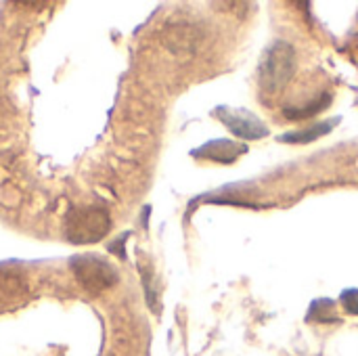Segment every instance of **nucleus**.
Here are the masks:
<instances>
[{
	"label": "nucleus",
	"instance_id": "5",
	"mask_svg": "<svg viewBox=\"0 0 358 356\" xmlns=\"http://www.w3.org/2000/svg\"><path fill=\"white\" fill-rule=\"evenodd\" d=\"M245 151H248V145H241V143H235V141H229V138H216V141H210L203 147L195 149L193 157L210 159V162H216V164H233Z\"/></svg>",
	"mask_w": 358,
	"mask_h": 356
},
{
	"label": "nucleus",
	"instance_id": "6",
	"mask_svg": "<svg viewBox=\"0 0 358 356\" xmlns=\"http://www.w3.org/2000/svg\"><path fill=\"white\" fill-rule=\"evenodd\" d=\"M27 285L19 271L6 266L0 269V306H13L17 300L25 298Z\"/></svg>",
	"mask_w": 358,
	"mask_h": 356
},
{
	"label": "nucleus",
	"instance_id": "2",
	"mask_svg": "<svg viewBox=\"0 0 358 356\" xmlns=\"http://www.w3.org/2000/svg\"><path fill=\"white\" fill-rule=\"evenodd\" d=\"M111 229V218L107 210L99 206L76 208L65 218V237L76 245L96 243L105 239Z\"/></svg>",
	"mask_w": 358,
	"mask_h": 356
},
{
	"label": "nucleus",
	"instance_id": "4",
	"mask_svg": "<svg viewBox=\"0 0 358 356\" xmlns=\"http://www.w3.org/2000/svg\"><path fill=\"white\" fill-rule=\"evenodd\" d=\"M214 115L224 124V128H229L235 136L243 141H258V138L268 136L271 132L266 124L258 115H254L250 109H235V107L220 105L216 107Z\"/></svg>",
	"mask_w": 358,
	"mask_h": 356
},
{
	"label": "nucleus",
	"instance_id": "9",
	"mask_svg": "<svg viewBox=\"0 0 358 356\" xmlns=\"http://www.w3.org/2000/svg\"><path fill=\"white\" fill-rule=\"evenodd\" d=\"M306 321L310 323H340V317L336 315L334 300H315L308 308Z\"/></svg>",
	"mask_w": 358,
	"mask_h": 356
},
{
	"label": "nucleus",
	"instance_id": "7",
	"mask_svg": "<svg viewBox=\"0 0 358 356\" xmlns=\"http://www.w3.org/2000/svg\"><path fill=\"white\" fill-rule=\"evenodd\" d=\"M331 101H334V94H331L329 90H327V92L323 90V92H319L313 101H306V103H302V105H289V107H285V109H283V115H285L287 120L300 122V120H306V118H313V115L325 111V109L331 105Z\"/></svg>",
	"mask_w": 358,
	"mask_h": 356
},
{
	"label": "nucleus",
	"instance_id": "8",
	"mask_svg": "<svg viewBox=\"0 0 358 356\" xmlns=\"http://www.w3.org/2000/svg\"><path fill=\"white\" fill-rule=\"evenodd\" d=\"M338 122H340V118H334V120L319 122V124L308 126V128H300V130H294V132H285V134L279 136V141L281 143H292V145H308V143H315L321 136L329 134Z\"/></svg>",
	"mask_w": 358,
	"mask_h": 356
},
{
	"label": "nucleus",
	"instance_id": "10",
	"mask_svg": "<svg viewBox=\"0 0 358 356\" xmlns=\"http://www.w3.org/2000/svg\"><path fill=\"white\" fill-rule=\"evenodd\" d=\"M340 302L344 306V311L348 315H358V290L357 287H350V290H344L342 296H340Z\"/></svg>",
	"mask_w": 358,
	"mask_h": 356
},
{
	"label": "nucleus",
	"instance_id": "1",
	"mask_svg": "<svg viewBox=\"0 0 358 356\" xmlns=\"http://www.w3.org/2000/svg\"><path fill=\"white\" fill-rule=\"evenodd\" d=\"M296 71V50L289 42L279 40L266 48L258 65V86L264 97L281 94Z\"/></svg>",
	"mask_w": 358,
	"mask_h": 356
},
{
	"label": "nucleus",
	"instance_id": "3",
	"mask_svg": "<svg viewBox=\"0 0 358 356\" xmlns=\"http://www.w3.org/2000/svg\"><path fill=\"white\" fill-rule=\"evenodd\" d=\"M71 269H73V275L80 281V285L92 294H101V292L109 290L111 285H115V281H117L115 269L99 256L76 258Z\"/></svg>",
	"mask_w": 358,
	"mask_h": 356
}]
</instances>
